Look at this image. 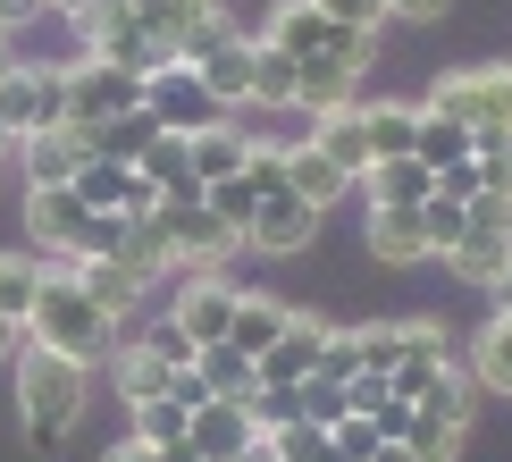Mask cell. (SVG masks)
Instances as JSON below:
<instances>
[{"mask_svg":"<svg viewBox=\"0 0 512 462\" xmlns=\"http://www.w3.org/2000/svg\"><path fill=\"white\" fill-rule=\"evenodd\" d=\"M328 437H336V446H345V462H370L378 446H387V437H378V429H370V420H361V412H345V420H336Z\"/></svg>","mask_w":512,"mask_h":462,"instance_id":"cell-41","label":"cell"},{"mask_svg":"<svg viewBox=\"0 0 512 462\" xmlns=\"http://www.w3.org/2000/svg\"><path fill=\"white\" fill-rule=\"evenodd\" d=\"M168 404H185V412H202V404H210V378H202V362L168 370Z\"/></svg>","mask_w":512,"mask_h":462,"instance_id":"cell-42","label":"cell"},{"mask_svg":"<svg viewBox=\"0 0 512 462\" xmlns=\"http://www.w3.org/2000/svg\"><path fill=\"white\" fill-rule=\"evenodd\" d=\"M110 378H118L126 412H135V404H152V395H168V362H160L152 345H143V336H135V345H118V353H110Z\"/></svg>","mask_w":512,"mask_h":462,"instance_id":"cell-29","label":"cell"},{"mask_svg":"<svg viewBox=\"0 0 512 462\" xmlns=\"http://www.w3.org/2000/svg\"><path fill=\"white\" fill-rule=\"evenodd\" d=\"M51 9H59V17H76V9H93V0H51Z\"/></svg>","mask_w":512,"mask_h":462,"instance_id":"cell-51","label":"cell"},{"mask_svg":"<svg viewBox=\"0 0 512 462\" xmlns=\"http://www.w3.org/2000/svg\"><path fill=\"white\" fill-rule=\"evenodd\" d=\"M34 294H42V261L34 252H0V311H9L17 328L34 320Z\"/></svg>","mask_w":512,"mask_h":462,"instance_id":"cell-33","label":"cell"},{"mask_svg":"<svg viewBox=\"0 0 512 462\" xmlns=\"http://www.w3.org/2000/svg\"><path fill=\"white\" fill-rule=\"evenodd\" d=\"M17 345H26V328H17L9 311H0V362H17Z\"/></svg>","mask_w":512,"mask_h":462,"instance_id":"cell-46","label":"cell"},{"mask_svg":"<svg viewBox=\"0 0 512 462\" xmlns=\"http://www.w3.org/2000/svg\"><path fill=\"white\" fill-rule=\"evenodd\" d=\"M0 160H17V135H9V118H0Z\"/></svg>","mask_w":512,"mask_h":462,"instance_id":"cell-49","label":"cell"},{"mask_svg":"<svg viewBox=\"0 0 512 462\" xmlns=\"http://www.w3.org/2000/svg\"><path fill=\"white\" fill-rule=\"evenodd\" d=\"M361 135H370V168L378 160H403L420 143V110H412V101H361Z\"/></svg>","mask_w":512,"mask_h":462,"instance_id":"cell-26","label":"cell"},{"mask_svg":"<svg viewBox=\"0 0 512 462\" xmlns=\"http://www.w3.org/2000/svg\"><path fill=\"white\" fill-rule=\"evenodd\" d=\"M437 118H462L471 135H512V59H479V68L437 76V93L420 101Z\"/></svg>","mask_w":512,"mask_h":462,"instance_id":"cell-4","label":"cell"},{"mask_svg":"<svg viewBox=\"0 0 512 462\" xmlns=\"http://www.w3.org/2000/svg\"><path fill=\"white\" fill-rule=\"evenodd\" d=\"M143 345H152V353H160L168 370H185V362H202V345H194V336H185L177 320H152V328H143Z\"/></svg>","mask_w":512,"mask_h":462,"instance_id":"cell-40","label":"cell"},{"mask_svg":"<svg viewBox=\"0 0 512 462\" xmlns=\"http://www.w3.org/2000/svg\"><path fill=\"white\" fill-rule=\"evenodd\" d=\"M168 320L194 336V345H219L227 320H236V278H219V269H177V303H168Z\"/></svg>","mask_w":512,"mask_h":462,"instance_id":"cell-12","label":"cell"},{"mask_svg":"<svg viewBox=\"0 0 512 462\" xmlns=\"http://www.w3.org/2000/svg\"><path fill=\"white\" fill-rule=\"evenodd\" d=\"M84 395H93V370H84V362H68V353H51V345H34V336L17 345V412H26V437H34L42 454L68 446Z\"/></svg>","mask_w":512,"mask_h":462,"instance_id":"cell-2","label":"cell"},{"mask_svg":"<svg viewBox=\"0 0 512 462\" xmlns=\"http://www.w3.org/2000/svg\"><path fill=\"white\" fill-rule=\"evenodd\" d=\"M143 110L160 118V135H202V126H219L227 110L210 101V84L185 68V59H168L160 76H143Z\"/></svg>","mask_w":512,"mask_h":462,"instance_id":"cell-9","label":"cell"},{"mask_svg":"<svg viewBox=\"0 0 512 462\" xmlns=\"http://www.w3.org/2000/svg\"><path fill=\"white\" fill-rule=\"evenodd\" d=\"M311 462H345V446H336V437H328V446H319V454H311Z\"/></svg>","mask_w":512,"mask_h":462,"instance_id":"cell-50","label":"cell"},{"mask_svg":"<svg viewBox=\"0 0 512 462\" xmlns=\"http://www.w3.org/2000/svg\"><path fill=\"white\" fill-rule=\"evenodd\" d=\"M202 378H210V395H227V404H252V387H261V370H252L236 345H202Z\"/></svg>","mask_w":512,"mask_h":462,"instance_id":"cell-34","label":"cell"},{"mask_svg":"<svg viewBox=\"0 0 512 462\" xmlns=\"http://www.w3.org/2000/svg\"><path fill=\"white\" fill-rule=\"evenodd\" d=\"M68 278H76L84 294H93V311H110L118 328L135 320V303L152 294V278H143L135 261H118V252H110V261H68Z\"/></svg>","mask_w":512,"mask_h":462,"instance_id":"cell-16","label":"cell"},{"mask_svg":"<svg viewBox=\"0 0 512 462\" xmlns=\"http://www.w3.org/2000/svg\"><path fill=\"white\" fill-rule=\"evenodd\" d=\"M17 160H26V185H76V168L93 160V152H84L76 126H42V135L17 143Z\"/></svg>","mask_w":512,"mask_h":462,"instance_id":"cell-19","label":"cell"},{"mask_svg":"<svg viewBox=\"0 0 512 462\" xmlns=\"http://www.w3.org/2000/svg\"><path fill=\"white\" fill-rule=\"evenodd\" d=\"M303 143H319V152H328L336 168H345V177H353V185H361V177H370V135H361V101H345V110H319Z\"/></svg>","mask_w":512,"mask_h":462,"instance_id":"cell-22","label":"cell"},{"mask_svg":"<svg viewBox=\"0 0 512 462\" xmlns=\"http://www.w3.org/2000/svg\"><path fill=\"white\" fill-rule=\"evenodd\" d=\"M328 336H336V328L319 320V311H294L286 336H277L261 362H252V370H261V387H303V378L319 370V353H328Z\"/></svg>","mask_w":512,"mask_h":462,"instance_id":"cell-14","label":"cell"},{"mask_svg":"<svg viewBox=\"0 0 512 462\" xmlns=\"http://www.w3.org/2000/svg\"><path fill=\"white\" fill-rule=\"evenodd\" d=\"M445 9H454V0H387V17H403V26H437Z\"/></svg>","mask_w":512,"mask_h":462,"instance_id":"cell-43","label":"cell"},{"mask_svg":"<svg viewBox=\"0 0 512 462\" xmlns=\"http://www.w3.org/2000/svg\"><path fill=\"white\" fill-rule=\"evenodd\" d=\"M68 26L84 42V59H101V68H126V76H160L168 68V51L143 34V17L126 9V0H93V9H76Z\"/></svg>","mask_w":512,"mask_h":462,"instance_id":"cell-5","label":"cell"},{"mask_svg":"<svg viewBox=\"0 0 512 462\" xmlns=\"http://www.w3.org/2000/svg\"><path fill=\"white\" fill-rule=\"evenodd\" d=\"M462 429H471L462 412H445V404H412V429H403V446H412L420 462H454V454H462Z\"/></svg>","mask_w":512,"mask_h":462,"instance_id":"cell-30","label":"cell"},{"mask_svg":"<svg viewBox=\"0 0 512 462\" xmlns=\"http://www.w3.org/2000/svg\"><path fill=\"white\" fill-rule=\"evenodd\" d=\"M353 404H345V378H303V420H319V429H336V420H345Z\"/></svg>","mask_w":512,"mask_h":462,"instance_id":"cell-39","label":"cell"},{"mask_svg":"<svg viewBox=\"0 0 512 462\" xmlns=\"http://www.w3.org/2000/svg\"><path fill=\"white\" fill-rule=\"evenodd\" d=\"M471 387L512 395V328H504V320H487V328L471 336Z\"/></svg>","mask_w":512,"mask_h":462,"instance_id":"cell-31","label":"cell"},{"mask_svg":"<svg viewBox=\"0 0 512 462\" xmlns=\"http://www.w3.org/2000/svg\"><path fill=\"white\" fill-rule=\"evenodd\" d=\"M252 110H277V118L303 110V68L277 42H252Z\"/></svg>","mask_w":512,"mask_h":462,"instance_id":"cell-23","label":"cell"},{"mask_svg":"<svg viewBox=\"0 0 512 462\" xmlns=\"http://www.w3.org/2000/svg\"><path fill=\"white\" fill-rule=\"evenodd\" d=\"M412 152L429 160V168H454V160H471V152H479V135H471L462 118H437V110H420V143H412Z\"/></svg>","mask_w":512,"mask_h":462,"instance_id":"cell-32","label":"cell"},{"mask_svg":"<svg viewBox=\"0 0 512 462\" xmlns=\"http://www.w3.org/2000/svg\"><path fill=\"white\" fill-rule=\"evenodd\" d=\"M261 42H277V51H294V59H336V68H353V76L378 68V34L370 26H345V17L319 9V0H277Z\"/></svg>","mask_w":512,"mask_h":462,"instance_id":"cell-3","label":"cell"},{"mask_svg":"<svg viewBox=\"0 0 512 462\" xmlns=\"http://www.w3.org/2000/svg\"><path fill=\"white\" fill-rule=\"evenodd\" d=\"M420 227H429V261H445V252L462 244V227H471V202H454V194H429V202H420Z\"/></svg>","mask_w":512,"mask_h":462,"instance_id":"cell-36","label":"cell"},{"mask_svg":"<svg viewBox=\"0 0 512 462\" xmlns=\"http://www.w3.org/2000/svg\"><path fill=\"white\" fill-rule=\"evenodd\" d=\"M185 429H194V412H185V404H168V395L135 404V437H143V446H177Z\"/></svg>","mask_w":512,"mask_h":462,"instance_id":"cell-37","label":"cell"},{"mask_svg":"<svg viewBox=\"0 0 512 462\" xmlns=\"http://www.w3.org/2000/svg\"><path fill=\"white\" fill-rule=\"evenodd\" d=\"M194 76L210 84V101H219L227 118H236V110H252V42H244V34H236V42H219V51H210Z\"/></svg>","mask_w":512,"mask_h":462,"instance_id":"cell-25","label":"cell"},{"mask_svg":"<svg viewBox=\"0 0 512 462\" xmlns=\"http://www.w3.org/2000/svg\"><path fill=\"white\" fill-rule=\"evenodd\" d=\"M42 9H51V0H0V34H17V26H34Z\"/></svg>","mask_w":512,"mask_h":462,"instance_id":"cell-44","label":"cell"},{"mask_svg":"<svg viewBox=\"0 0 512 462\" xmlns=\"http://www.w3.org/2000/svg\"><path fill=\"white\" fill-rule=\"evenodd\" d=\"M126 9L143 17V34H152V42H160L168 59H177V42L194 34L202 17H219V0H126Z\"/></svg>","mask_w":512,"mask_h":462,"instance_id":"cell-27","label":"cell"},{"mask_svg":"<svg viewBox=\"0 0 512 462\" xmlns=\"http://www.w3.org/2000/svg\"><path fill=\"white\" fill-rule=\"evenodd\" d=\"M126 110H143V76L126 68H101V59H68V126H110Z\"/></svg>","mask_w":512,"mask_h":462,"instance_id":"cell-8","label":"cell"},{"mask_svg":"<svg viewBox=\"0 0 512 462\" xmlns=\"http://www.w3.org/2000/svg\"><path fill=\"white\" fill-rule=\"evenodd\" d=\"M361 194H370V202H387V210H420V202L437 194V168L420 160V152H403V160H378L370 177H361Z\"/></svg>","mask_w":512,"mask_h":462,"instance_id":"cell-24","label":"cell"},{"mask_svg":"<svg viewBox=\"0 0 512 462\" xmlns=\"http://www.w3.org/2000/svg\"><path fill=\"white\" fill-rule=\"evenodd\" d=\"M311 236H319V210L294 194V185L261 194V210H252V227H244V244H252V252H269V261H294Z\"/></svg>","mask_w":512,"mask_h":462,"instance_id":"cell-13","label":"cell"},{"mask_svg":"<svg viewBox=\"0 0 512 462\" xmlns=\"http://www.w3.org/2000/svg\"><path fill=\"white\" fill-rule=\"evenodd\" d=\"M0 118H9L17 143L42 135V126H68V59H9V76H0Z\"/></svg>","mask_w":512,"mask_h":462,"instance_id":"cell-6","label":"cell"},{"mask_svg":"<svg viewBox=\"0 0 512 462\" xmlns=\"http://www.w3.org/2000/svg\"><path fill=\"white\" fill-rule=\"evenodd\" d=\"M152 219H160V236H168V252H177V269H219L227 252L244 244L236 227H227V219H210L202 202H160Z\"/></svg>","mask_w":512,"mask_h":462,"instance_id":"cell-10","label":"cell"},{"mask_svg":"<svg viewBox=\"0 0 512 462\" xmlns=\"http://www.w3.org/2000/svg\"><path fill=\"white\" fill-rule=\"evenodd\" d=\"M185 437H194L202 462H244V454H261V420H252L244 404H227V395H210Z\"/></svg>","mask_w":512,"mask_h":462,"instance_id":"cell-15","label":"cell"},{"mask_svg":"<svg viewBox=\"0 0 512 462\" xmlns=\"http://www.w3.org/2000/svg\"><path fill=\"white\" fill-rule=\"evenodd\" d=\"M487 294H496V303H512V261H504V278H496V286H487Z\"/></svg>","mask_w":512,"mask_h":462,"instance_id":"cell-48","label":"cell"},{"mask_svg":"<svg viewBox=\"0 0 512 462\" xmlns=\"http://www.w3.org/2000/svg\"><path fill=\"white\" fill-rule=\"evenodd\" d=\"M454 362V336H445L437 320H403V345H395V370H387V395H403V404H420V395L437 387Z\"/></svg>","mask_w":512,"mask_h":462,"instance_id":"cell-11","label":"cell"},{"mask_svg":"<svg viewBox=\"0 0 512 462\" xmlns=\"http://www.w3.org/2000/svg\"><path fill=\"white\" fill-rule=\"evenodd\" d=\"M110 462H168V454H160V446H143V437H126V446H118Z\"/></svg>","mask_w":512,"mask_h":462,"instance_id":"cell-45","label":"cell"},{"mask_svg":"<svg viewBox=\"0 0 512 462\" xmlns=\"http://www.w3.org/2000/svg\"><path fill=\"white\" fill-rule=\"evenodd\" d=\"M370 462H420V454H412V446H403V437H387V446H378Z\"/></svg>","mask_w":512,"mask_h":462,"instance_id":"cell-47","label":"cell"},{"mask_svg":"<svg viewBox=\"0 0 512 462\" xmlns=\"http://www.w3.org/2000/svg\"><path fill=\"white\" fill-rule=\"evenodd\" d=\"M512 261V202L504 194H479L471 202V227H462V244L445 252V269H454L462 286H496Z\"/></svg>","mask_w":512,"mask_h":462,"instance_id":"cell-7","label":"cell"},{"mask_svg":"<svg viewBox=\"0 0 512 462\" xmlns=\"http://www.w3.org/2000/svg\"><path fill=\"white\" fill-rule=\"evenodd\" d=\"M26 336H34V345H51V353H68V362H84V370L118 353V320H110V311H93V294L68 278V261H42V294H34Z\"/></svg>","mask_w":512,"mask_h":462,"instance_id":"cell-1","label":"cell"},{"mask_svg":"<svg viewBox=\"0 0 512 462\" xmlns=\"http://www.w3.org/2000/svg\"><path fill=\"white\" fill-rule=\"evenodd\" d=\"M76 135H84V126H76ZM152 135H160V118H152V110H126V118H110V126H93V135H84V152H93V160H118V168H135Z\"/></svg>","mask_w":512,"mask_h":462,"instance_id":"cell-28","label":"cell"},{"mask_svg":"<svg viewBox=\"0 0 512 462\" xmlns=\"http://www.w3.org/2000/svg\"><path fill=\"white\" fill-rule=\"evenodd\" d=\"M286 320H294V303H277V294H236V320H227L219 345H236L244 362H261L277 336H286Z\"/></svg>","mask_w":512,"mask_h":462,"instance_id":"cell-21","label":"cell"},{"mask_svg":"<svg viewBox=\"0 0 512 462\" xmlns=\"http://www.w3.org/2000/svg\"><path fill=\"white\" fill-rule=\"evenodd\" d=\"M471 177H479V194H504V202H512V135H479Z\"/></svg>","mask_w":512,"mask_h":462,"instance_id":"cell-38","label":"cell"},{"mask_svg":"<svg viewBox=\"0 0 512 462\" xmlns=\"http://www.w3.org/2000/svg\"><path fill=\"white\" fill-rule=\"evenodd\" d=\"M202 210H210V219H227V227H236V236H244V227H252V210H261V185H252L244 168H236V177L202 185Z\"/></svg>","mask_w":512,"mask_h":462,"instance_id":"cell-35","label":"cell"},{"mask_svg":"<svg viewBox=\"0 0 512 462\" xmlns=\"http://www.w3.org/2000/svg\"><path fill=\"white\" fill-rule=\"evenodd\" d=\"M361 244H370V261H387V269L429 261V227H420V210H387V202H370V210H361Z\"/></svg>","mask_w":512,"mask_h":462,"instance_id":"cell-17","label":"cell"},{"mask_svg":"<svg viewBox=\"0 0 512 462\" xmlns=\"http://www.w3.org/2000/svg\"><path fill=\"white\" fill-rule=\"evenodd\" d=\"M286 185H294V194H303L311 210H336L345 194H361V185H353L328 152H319V143H286Z\"/></svg>","mask_w":512,"mask_h":462,"instance_id":"cell-20","label":"cell"},{"mask_svg":"<svg viewBox=\"0 0 512 462\" xmlns=\"http://www.w3.org/2000/svg\"><path fill=\"white\" fill-rule=\"evenodd\" d=\"M252 143H261V135H244L236 118H219V126H202V135H185V168H194V185L236 177V168L252 160Z\"/></svg>","mask_w":512,"mask_h":462,"instance_id":"cell-18","label":"cell"}]
</instances>
